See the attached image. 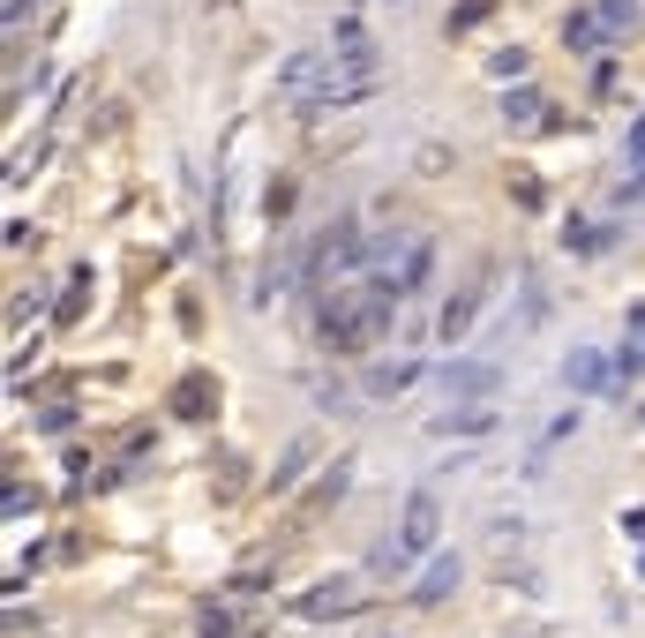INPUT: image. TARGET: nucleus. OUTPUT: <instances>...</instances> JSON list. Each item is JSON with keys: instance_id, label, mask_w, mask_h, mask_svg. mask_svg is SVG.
Instances as JSON below:
<instances>
[{"instance_id": "obj_1", "label": "nucleus", "mask_w": 645, "mask_h": 638, "mask_svg": "<svg viewBox=\"0 0 645 638\" xmlns=\"http://www.w3.org/2000/svg\"><path fill=\"white\" fill-rule=\"evenodd\" d=\"M399 301H405V293H391V286L331 293L323 316H315V331H323V346H331V353H369L375 338H383V323L399 316Z\"/></svg>"}, {"instance_id": "obj_10", "label": "nucleus", "mask_w": 645, "mask_h": 638, "mask_svg": "<svg viewBox=\"0 0 645 638\" xmlns=\"http://www.w3.org/2000/svg\"><path fill=\"white\" fill-rule=\"evenodd\" d=\"M405 383H421V361H391V368H369V391H375V398H399Z\"/></svg>"}, {"instance_id": "obj_11", "label": "nucleus", "mask_w": 645, "mask_h": 638, "mask_svg": "<svg viewBox=\"0 0 645 638\" xmlns=\"http://www.w3.org/2000/svg\"><path fill=\"white\" fill-rule=\"evenodd\" d=\"M345 594H353V586H345V578H331V586H315V594L301 601V616H345V608H353Z\"/></svg>"}, {"instance_id": "obj_2", "label": "nucleus", "mask_w": 645, "mask_h": 638, "mask_svg": "<svg viewBox=\"0 0 645 638\" xmlns=\"http://www.w3.org/2000/svg\"><path fill=\"white\" fill-rule=\"evenodd\" d=\"M435 534H443V510H435L429 488H413V496H405L399 534L375 548V571H383V578H399V571H413V564H429V556H435Z\"/></svg>"}, {"instance_id": "obj_12", "label": "nucleus", "mask_w": 645, "mask_h": 638, "mask_svg": "<svg viewBox=\"0 0 645 638\" xmlns=\"http://www.w3.org/2000/svg\"><path fill=\"white\" fill-rule=\"evenodd\" d=\"M541 113V91H518V98H503V121H533Z\"/></svg>"}, {"instance_id": "obj_8", "label": "nucleus", "mask_w": 645, "mask_h": 638, "mask_svg": "<svg viewBox=\"0 0 645 638\" xmlns=\"http://www.w3.org/2000/svg\"><path fill=\"white\" fill-rule=\"evenodd\" d=\"M443 391H451V398H481V391H495V361H488V353H473V361H458V368H443Z\"/></svg>"}, {"instance_id": "obj_13", "label": "nucleus", "mask_w": 645, "mask_h": 638, "mask_svg": "<svg viewBox=\"0 0 645 638\" xmlns=\"http://www.w3.org/2000/svg\"><path fill=\"white\" fill-rule=\"evenodd\" d=\"M631 159H645V121H638V128H631Z\"/></svg>"}, {"instance_id": "obj_4", "label": "nucleus", "mask_w": 645, "mask_h": 638, "mask_svg": "<svg viewBox=\"0 0 645 638\" xmlns=\"http://www.w3.org/2000/svg\"><path fill=\"white\" fill-rule=\"evenodd\" d=\"M638 0H608V8H593V16H571L563 23V38L571 45H601V38H623V31H638Z\"/></svg>"}, {"instance_id": "obj_6", "label": "nucleus", "mask_w": 645, "mask_h": 638, "mask_svg": "<svg viewBox=\"0 0 645 638\" xmlns=\"http://www.w3.org/2000/svg\"><path fill=\"white\" fill-rule=\"evenodd\" d=\"M615 376H623V361H608L601 346H578L571 361H563V383H571V391H608Z\"/></svg>"}, {"instance_id": "obj_5", "label": "nucleus", "mask_w": 645, "mask_h": 638, "mask_svg": "<svg viewBox=\"0 0 645 638\" xmlns=\"http://www.w3.org/2000/svg\"><path fill=\"white\" fill-rule=\"evenodd\" d=\"M481 301H488V271H481V279H465V286L451 293V301H443V316H435V331H443V338H451V346H458L465 331H473V323H481Z\"/></svg>"}, {"instance_id": "obj_3", "label": "nucleus", "mask_w": 645, "mask_h": 638, "mask_svg": "<svg viewBox=\"0 0 645 638\" xmlns=\"http://www.w3.org/2000/svg\"><path fill=\"white\" fill-rule=\"evenodd\" d=\"M429 263H435L429 233H383V241H369V271H375V286H391V293H413L429 279Z\"/></svg>"}, {"instance_id": "obj_9", "label": "nucleus", "mask_w": 645, "mask_h": 638, "mask_svg": "<svg viewBox=\"0 0 645 638\" xmlns=\"http://www.w3.org/2000/svg\"><path fill=\"white\" fill-rule=\"evenodd\" d=\"M435 428H443V436H488V428H495V406H481V398H473V406H451Z\"/></svg>"}, {"instance_id": "obj_7", "label": "nucleus", "mask_w": 645, "mask_h": 638, "mask_svg": "<svg viewBox=\"0 0 645 638\" xmlns=\"http://www.w3.org/2000/svg\"><path fill=\"white\" fill-rule=\"evenodd\" d=\"M458 586V556H429L421 578H413V608H443V594Z\"/></svg>"}]
</instances>
